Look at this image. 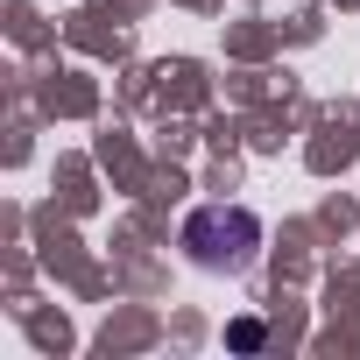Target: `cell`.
<instances>
[{
    "mask_svg": "<svg viewBox=\"0 0 360 360\" xmlns=\"http://www.w3.org/2000/svg\"><path fill=\"white\" fill-rule=\"evenodd\" d=\"M184 248H191L205 269H248V262H255V248H262V226H255V212L205 205V212H191Z\"/></svg>",
    "mask_w": 360,
    "mask_h": 360,
    "instance_id": "1",
    "label": "cell"
}]
</instances>
